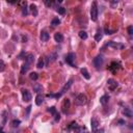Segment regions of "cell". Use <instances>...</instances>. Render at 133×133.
Returning <instances> with one entry per match:
<instances>
[{
    "instance_id": "obj_6",
    "label": "cell",
    "mask_w": 133,
    "mask_h": 133,
    "mask_svg": "<svg viewBox=\"0 0 133 133\" xmlns=\"http://www.w3.org/2000/svg\"><path fill=\"white\" fill-rule=\"evenodd\" d=\"M107 86L110 91H114V89H116V87L119 86V83L114 79H108L107 80Z\"/></svg>"
},
{
    "instance_id": "obj_22",
    "label": "cell",
    "mask_w": 133,
    "mask_h": 133,
    "mask_svg": "<svg viewBox=\"0 0 133 133\" xmlns=\"http://www.w3.org/2000/svg\"><path fill=\"white\" fill-rule=\"evenodd\" d=\"M32 87H33V92H36V93H40V92H42V85H41V84L34 83Z\"/></svg>"
},
{
    "instance_id": "obj_12",
    "label": "cell",
    "mask_w": 133,
    "mask_h": 133,
    "mask_svg": "<svg viewBox=\"0 0 133 133\" xmlns=\"http://www.w3.org/2000/svg\"><path fill=\"white\" fill-rule=\"evenodd\" d=\"M25 64H27V65H31L33 62V60H34V57H33V54H31V53H28V54H26L25 55Z\"/></svg>"
},
{
    "instance_id": "obj_16",
    "label": "cell",
    "mask_w": 133,
    "mask_h": 133,
    "mask_svg": "<svg viewBox=\"0 0 133 133\" xmlns=\"http://www.w3.org/2000/svg\"><path fill=\"white\" fill-rule=\"evenodd\" d=\"M30 10H31V14H32L33 17H37L38 11V7L36 4H30Z\"/></svg>"
},
{
    "instance_id": "obj_33",
    "label": "cell",
    "mask_w": 133,
    "mask_h": 133,
    "mask_svg": "<svg viewBox=\"0 0 133 133\" xmlns=\"http://www.w3.org/2000/svg\"><path fill=\"white\" fill-rule=\"evenodd\" d=\"M48 111H49L50 113H52L53 115H55L56 113H57V111H56V108H55V107H49V108H48Z\"/></svg>"
},
{
    "instance_id": "obj_24",
    "label": "cell",
    "mask_w": 133,
    "mask_h": 133,
    "mask_svg": "<svg viewBox=\"0 0 133 133\" xmlns=\"http://www.w3.org/2000/svg\"><path fill=\"white\" fill-rule=\"evenodd\" d=\"M78 34H79V38H81V40H86V38H87V33L85 32L84 30L79 31V33H78Z\"/></svg>"
},
{
    "instance_id": "obj_5",
    "label": "cell",
    "mask_w": 133,
    "mask_h": 133,
    "mask_svg": "<svg viewBox=\"0 0 133 133\" xmlns=\"http://www.w3.org/2000/svg\"><path fill=\"white\" fill-rule=\"evenodd\" d=\"M120 69H121V65H120V62H116V61H112L110 66H108V70L112 73H115L116 71H119Z\"/></svg>"
},
{
    "instance_id": "obj_4",
    "label": "cell",
    "mask_w": 133,
    "mask_h": 133,
    "mask_svg": "<svg viewBox=\"0 0 133 133\" xmlns=\"http://www.w3.org/2000/svg\"><path fill=\"white\" fill-rule=\"evenodd\" d=\"M103 62H104V58H103V56L101 55V54H100V55H97L95 58H94V60H93L94 66H95L96 69H98V70L103 66Z\"/></svg>"
},
{
    "instance_id": "obj_7",
    "label": "cell",
    "mask_w": 133,
    "mask_h": 133,
    "mask_svg": "<svg viewBox=\"0 0 133 133\" xmlns=\"http://www.w3.org/2000/svg\"><path fill=\"white\" fill-rule=\"evenodd\" d=\"M72 84H73V79H70V80H69V81H68V82H66V83L65 84V86L61 88V91H60V93H59L60 97H61L62 95H64V94H65L66 91H68V89H69L70 87L72 86Z\"/></svg>"
},
{
    "instance_id": "obj_34",
    "label": "cell",
    "mask_w": 133,
    "mask_h": 133,
    "mask_svg": "<svg viewBox=\"0 0 133 133\" xmlns=\"http://www.w3.org/2000/svg\"><path fill=\"white\" fill-rule=\"evenodd\" d=\"M77 127H78V126H77V123H76V122H72L71 125L69 126V129H73V130H74V129L77 128Z\"/></svg>"
},
{
    "instance_id": "obj_1",
    "label": "cell",
    "mask_w": 133,
    "mask_h": 133,
    "mask_svg": "<svg viewBox=\"0 0 133 133\" xmlns=\"http://www.w3.org/2000/svg\"><path fill=\"white\" fill-rule=\"evenodd\" d=\"M91 19L94 22H96L98 19V4L96 1H94L91 6Z\"/></svg>"
},
{
    "instance_id": "obj_14",
    "label": "cell",
    "mask_w": 133,
    "mask_h": 133,
    "mask_svg": "<svg viewBox=\"0 0 133 133\" xmlns=\"http://www.w3.org/2000/svg\"><path fill=\"white\" fill-rule=\"evenodd\" d=\"M43 102H44V97H43L41 94H38V95L36 97V104L38 106H40V105L43 104Z\"/></svg>"
},
{
    "instance_id": "obj_19",
    "label": "cell",
    "mask_w": 133,
    "mask_h": 133,
    "mask_svg": "<svg viewBox=\"0 0 133 133\" xmlns=\"http://www.w3.org/2000/svg\"><path fill=\"white\" fill-rule=\"evenodd\" d=\"M123 113L125 114V116H127V118H132V111H131V109L129 108V107L124 108Z\"/></svg>"
},
{
    "instance_id": "obj_28",
    "label": "cell",
    "mask_w": 133,
    "mask_h": 133,
    "mask_svg": "<svg viewBox=\"0 0 133 133\" xmlns=\"http://www.w3.org/2000/svg\"><path fill=\"white\" fill-rule=\"evenodd\" d=\"M29 77H30V79H31V80L36 81V80H38V74H37L36 72H32V73H30Z\"/></svg>"
},
{
    "instance_id": "obj_9",
    "label": "cell",
    "mask_w": 133,
    "mask_h": 133,
    "mask_svg": "<svg viewBox=\"0 0 133 133\" xmlns=\"http://www.w3.org/2000/svg\"><path fill=\"white\" fill-rule=\"evenodd\" d=\"M106 46H108V47H112V48H114V49H123L124 48V45H122V44H118V43H115V42H112V41H110V42H108L107 44H106Z\"/></svg>"
},
{
    "instance_id": "obj_17",
    "label": "cell",
    "mask_w": 133,
    "mask_h": 133,
    "mask_svg": "<svg viewBox=\"0 0 133 133\" xmlns=\"http://www.w3.org/2000/svg\"><path fill=\"white\" fill-rule=\"evenodd\" d=\"M108 101H109V96L108 95H104L100 98V103L102 104V105H106L108 103Z\"/></svg>"
},
{
    "instance_id": "obj_29",
    "label": "cell",
    "mask_w": 133,
    "mask_h": 133,
    "mask_svg": "<svg viewBox=\"0 0 133 133\" xmlns=\"http://www.w3.org/2000/svg\"><path fill=\"white\" fill-rule=\"evenodd\" d=\"M57 13L59 15H65L66 14V9H65V7H62V6L57 7Z\"/></svg>"
},
{
    "instance_id": "obj_27",
    "label": "cell",
    "mask_w": 133,
    "mask_h": 133,
    "mask_svg": "<svg viewBox=\"0 0 133 133\" xmlns=\"http://www.w3.org/2000/svg\"><path fill=\"white\" fill-rule=\"evenodd\" d=\"M60 24V20L58 18H54L53 20L51 21V25L52 26H57V25H59Z\"/></svg>"
},
{
    "instance_id": "obj_38",
    "label": "cell",
    "mask_w": 133,
    "mask_h": 133,
    "mask_svg": "<svg viewBox=\"0 0 133 133\" xmlns=\"http://www.w3.org/2000/svg\"><path fill=\"white\" fill-rule=\"evenodd\" d=\"M30 109H31V105H29V106H27V108H26V115H28V114H29Z\"/></svg>"
},
{
    "instance_id": "obj_39",
    "label": "cell",
    "mask_w": 133,
    "mask_h": 133,
    "mask_svg": "<svg viewBox=\"0 0 133 133\" xmlns=\"http://www.w3.org/2000/svg\"><path fill=\"white\" fill-rule=\"evenodd\" d=\"M54 116H55V121H56V122H57V121H59V119H60V114H59V113H56V114L55 115H54Z\"/></svg>"
},
{
    "instance_id": "obj_23",
    "label": "cell",
    "mask_w": 133,
    "mask_h": 133,
    "mask_svg": "<svg viewBox=\"0 0 133 133\" xmlns=\"http://www.w3.org/2000/svg\"><path fill=\"white\" fill-rule=\"evenodd\" d=\"M48 58H49V61H50V62L55 61V60H56V58H57V53H55V52L51 53V54H50V55L48 56Z\"/></svg>"
},
{
    "instance_id": "obj_35",
    "label": "cell",
    "mask_w": 133,
    "mask_h": 133,
    "mask_svg": "<svg viewBox=\"0 0 133 133\" xmlns=\"http://www.w3.org/2000/svg\"><path fill=\"white\" fill-rule=\"evenodd\" d=\"M45 4L47 7H51V6H53V2L49 1V0H45Z\"/></svg>"
},
{
    "instance_id": "obj_31",
    "label": "cell",
    "mask_w": 133,
    "mask_h": 133,
    "mask_svg": "<svg viewBox=\"0 0 133 133\" xmlns=\"http://www.w3.org/2000/svg\"><path fill=\"white\" fill-rule=\"evenodd\" d=\"M22 15L23 16H27L28 15V9H27V4L22 6Z\"/></svg>"
},
{
    "instance_id": "obj_21",
    "label": "cell",
    "mask_w": 133,
    "mask_h": 133,
    "mask_svg": "<svg viewBox=\"0 0 133 133\" xmlns=\"http://www.w3.org/2000/svg\"><path fill=\"white\" fill-rule=\"evenodd\" d=\"M44 65H45V62H44V58H43L42 56L38 58V64H37V68H38V69H42L43 66H44Z\"/></svg>"
},
{
    "instance_id": "obj_18",
    "label": "cell",
    "mask_w": 133,
    "mask_h": 133,
    "mask_svg": "<svg viewBox=\"0 0 133 133\" xmlns=\"http://www.w3.org/2000/svg\"><path fill=\"white\" fill-rule=\"evenodd\" d=\"M81 74H82V76H83L86 80H89L91 79V75H89V73L87 72V70L83 68V69H81Z\"/></svg>"
},
{
    "instance_id": "obj_37",
    "label": "cell",
    "mask_w": 133,
    "mask_h": 133,
    "mask_svg": "<svg viewBox=\"0 0 133 133\" xmlns=\"http://www.w3.org/2000/svg\"><path fill=\"white\" fill-rule=\"evenodd\" d=\"M128 33H129V36H132V34H133V27L132 26L128 27Z\"/></svg>"
},
{
    "instance_id": "obj_20",
    "label": "cell",
    "mask_w": 133,
    "mask_h": 133,
    "mask_svg": "<svg viewBox=\"0 0 133 133\" xmlns=\"http://www.w3.org/2000/svg\"><path fill=\"white\" fill-rule=\"evenodd\" d=\"M95 40L97 42H100L101 40H102V31H101V29H98L96 36H95Z\"/></svg>"
},
{
    "instance_id": "obj_10",
    "label": "cell",
    "mask_w": 133,
    "mask_h": 133,
    "mask_svg": "<svg viewBox=\"0 0 133 133\" xmlns=\"http://www.w3.org/2000/svg\"><path fill=\"white\" fill-rule=\"evenodd\" d=\"M91 125H92V130L94 133L97 132V128L99 127V122H98V120L96 118H93L92 121H91Z\"/></svg>"
},
{
    "instance_id": "obj_11",
    "label": "cell",
    "mask_w": 133,
    "mask_h": 133,
    "mask_svg": "<svg viewBox=\"0 0 133 133\" xmlns=\"http://www.w3.org/2000/svg\"><path fill=\"white\" fill-rule=\"evenodd\" d=\"M70 105H71V102H70V100L69 99H65L64 101V103H62V112H66L69 110V108H70Z\"/></svg>"
},
{
    "instance_id": "obj_2",
    "label": "cell",
    "mask_w": 133,
    "mask_h": 133,
    "mask_svg": "<svg viewBox=\"0 0 133 133\" xmlns=\"http://www.w3.org/2000/svg\"><path fill=\"white\" fill-rule=\"evenodd\" d=\"M86 102H87V98L84 94H79L75 98V104L78 105V106H82V105L86 104Z\"/></svg>"
},
{
    "instance_id": "obj_13",
    "label": "cell",
    "mask_w": 133,
    "mask_h": 133,
    "mask_svg": "<svg viewBox=\"0 0 133 133\" xmlns=\"http://www.w3.org/2000/svg\"><path fill=\"white\" fill-rule=\"evenodd\" d=\"M40 38H41V41L42 42H47V41L49 40L50 37H49V33L44 30V31H42V32H41V37Z\"/></svg>"
},
{
    "instance_id": "obj_25",
    "label": "cell",
    "mask_w": 133,
    "mask_h": 133,
    "mask_svg": "<svg viewBox=\"0 0 133 133\" xmlns=\"http://www.w3.org/2000/svg\"><path fill=\"white\" fill-rule=\"evenodd\" d=\"M28 69H29V65L24 64L21 66V74H25L27 71H28Z\"/></svg>"
},
{
    "instance_id": "obj_36",
    "label": "cell",
    "mask_w": 133,
    "mask_h": 133,
    "mask_svg": "<svg viewBox=\"0 0 133 133\" xmlns=\"http://www.w3.org/2000/svg\"><path fill=\"white\" fill-rule=\"evenodd\" d=\"M104 31H105V33H106V34H107V36H108V34H112L113 32H114V31H113V30H110V29H108V28H107V27H105V29H104Z\"/></svg>"
},
{
    "instance_id": "obj_30",
    "label": "cell",
    "mask_w": 133,
    "mask_h": 133,
    "mask_svg": "<svg viewBox=\"0 0 133 133\" xmlns=\"http://www.w3.org/2000/svg\"><path fill=\"white\" fill-rule=\"evenodd\" d=\"M20 124H21V121L20 120H14L13 122H11V126L16 128V127H18Z\"/></svg>"
},
{
    "instance_id": "obj_40",
    "label": "cell",
    "mask_w": 133,
    "mask_h": 133,
    "mask_svg": "<svg viewBox=\"0 0 133 133\" xmlns=\"http://www.w3.org/2000/svg\"><path fill=\"white\" fill-rule=\"evenodd\" d=\"M120 125H124L125 124V121H123V120H119V122H118Z\"/></svg>"
},
{
    "instance_id": "obj_3",
    "label": "cell",
    "mask_w": 133,
    "mask_h": 133,
    "mask_svg": "<svg viewBox=\"0 0 133 133\" xmlns=\"http://www.w3.org/2000/svg\"><path fill=\"white\" fill-rule=\"evenodd\" d=\"M75 60H76V54L75 53H69L68 55L66 56V62L68 65H70L73 68H76V65H75Z\"/></svg>"
},
{
    "instance_id": "obj_15",
    "label": "cell",
    "mask_w": 133,
    "mask_h": 133,
    "mask_svg": "<svg viewBox=\"0 0 133 133\" xmlns=\"http://www.w3.org/2000/svg\"><path fill=\"white\" fill-rule=\"evenodd\" d=\"M54 40H55V42H57V43H61L64 41V36L59 32H56L54 34Z\"/></svg>"
},
{
    "instance_id": "obj_26",
    "label": "cell",
    "mask_w": 133,
    "mask_h": 133,
    "mask_svg": "<svg viewBox=\"0 0 133 133\" xmlns=\"http://www.w3.org/2000/svg\"><path fill=\"white\" fill-rule=\"evenodd\" d=\"M85 128L84 127H77L74 129V132L75 133H85Z\"/></svg>"
},
{
    "instance_id": "obj_41",
    "label": "cell",
    "mask_w": 133,
    "mask_h": 133,
    "mask_svg": "<svg viewBox=\"0 0 133 133\" xmlns=\"http://www.w3.org/2000/svg\"><path fill=\"white\" fill-rule=\"evenodd\" d=\"M103 132H104L103 129H101V130H99V133H103Z\"/></svg>"
},
{
    "instance_id": "obj_32",
    "label": "cell",
    "mask_w": 133,
    "mask_h": 133,
    "mask_svg": "<svg viewBox=\"0 0 133 133\" xmlns=\"http://www.w3.org/2000/svg\"><path fill=\"white\" fill-rule=\"evenodd\" d=\"M5 70V64L2 59H0V72H3Z\"/></svg>"
},
{
    "instance_id": "obj_8",
    "label": "cell",
    "mask_w": 133,
    "mask_h": 133,
    "mask_svg": "<svg viewBox=\"0 0 133 133\" xmlns=\"http://www.w3.org/2000/svg\"><path fill=\"white\" fill-rule=\"evenodd\" d=\"M22 96H23V100H24L25 102H29L31 100V95L27 89H22Z\"/></svg>"
},
{
    "instance_id": "obj_42",
    "label": "cell",
    "mask_w": 133,
    "mask_h": 133,
    "mask_svg": "<svg viewBox=\"0 0 133 133\" xmlns=\"http://www.w3.org/2000/svg\"><path fill=\"white\" fill-rule=\"evenodd\" d=\"M0 133H4V132H2V131H0Z\"/></svg>"
}]
</instances>
